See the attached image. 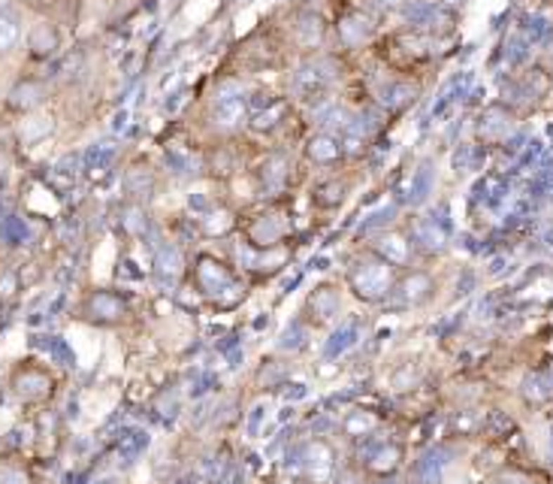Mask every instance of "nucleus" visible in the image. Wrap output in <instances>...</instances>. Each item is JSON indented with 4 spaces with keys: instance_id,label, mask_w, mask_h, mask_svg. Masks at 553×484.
Returning a JSON list of instances; mask_svg holds the SVG:
<instances>
[{
    "instance_id": "nucleus-2",
    "label": "nucleus",
    "mask_w": 553,
    "mask_h": 484,
    "mask_svg": "<svg viewBox=\"0 0 553 484\" xmlns=\"http://www.w3.org/2000/svg\"><path fill=\"white\" fill-rule=\"evenodd\" d=\"M324 88V73H315L311 67L299 70L297 76V91H303V94H311V91H320Z\"/></svg>"
},
{
    "instance_id": "nucleus-1",
    "label": "nucleus",
    "mask_w": 553,
    "mask_h": 484,
    "mask_svg": "<svg viewBox=\"0 0 553 484\" xmlns=\"http://www.w3.org/2000/svg\"><path fill=\"white\" fill-rule=\"evenodd\" d=\"M242 113H245V103H242V100H239V97H224V100H221V103H218V121H221V125H236V121L239 118H242Z\"/></svg>"
},
{
    "instance_id": "nucleus-5",
    "label": "nucleus",
    "mask_w": 553,
    "mask_h": 484,
    "mask_svg": "<svg viewBox=\"0 0 553 484\" xmlns=\"http://www.w3.org/2000/svg\"><path fill=\"white\" fill-rule=\"evenodd\" d=\"M387 94H390V97H387V103H393V106H396V103H408L411 88H408V85H396V88H390Z\"/></svg>"
},
{
    "instance_id": "nucleus-3",
    "label": "nucleus",
    "mask_w": 553,
    "mask_h": 484,
    "mask_svg": "<svg viewBox=\"0 0 553 484\" xmlns=\"http://www.w3.org/2000/svg\"><path fill=\"white\" fill-rule=\"evenodd\" d=\"M15 39H18V25H15V18L0 15V52L13 46Z\"/></svg>"
},
{
    "instance_id": "nucleus-7",
    "label": "nucleus",
    "mask_w": 553,
    "mask_h": 484,
    "mask_svg": "<svg viewBox=\"0 0 553 484\" xmlns=\"http://www.w3.org/2000/svg\"><path fill=\"white\" fill-rule=\"evenodd\" d=\"M384 6H396V4H402V0H381Z\"/></svg>"
},
{
    "instance_id": "nucleus-6",
    "label": "nucleus",
    "mask_w": 553,
    "mask_h": 484,
    "mask_svg": "<svg viewBox=\"0 0 553 484\" xmlns=\"http://www.w3.org/2000/svg\"><path fill=\"white\" fill-rule=\"evenodd\" d=\"M278 115H281V109L278 106H269L266 113H260L254 121H251V125H254V127H269V125H273V118H278Z\"/></svg>"
},
{
    "instance_id": "nucleus-4",
    "label": "nucleus",
    "mask_w": 553,
    "mask_h": 484,
    "mask_svg": "<svg viewBox=\"0 0 553 484\" xmlns=\"http://www.w3.org/2000/svg\"><path fill=\"white\" fill-rule=\"evenodd\" d=\"M311 155H315L318 160H327V158H336V143L333 139H315V143H311Z\"/></svg>"
}]
</instances>
